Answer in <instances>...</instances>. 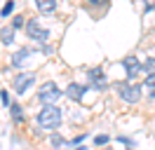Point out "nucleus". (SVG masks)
Returning a JSON list of instances; mask_svg holds the SVG:
<instances>
[{"instance_id":"1","label":"nucleus","mask_w":155,"mask_h":150,"mask_svg":"<svg viewBox=\"0 0 155 150\" xmlns=\"http://www.w3.org/2000/svg\"><path fill=\"white\" fill-rule=\"evenodd\" d=\"M61 108L59 106H42L40 108V112H38V124H40V129H47V131H52V129H57L59 124H61Z\"/></svg>"},{"instance_id":"2","label":"nucleus","mask_w":155,"mask_h":150,"mask_svg":"<svg viewBox=\"0 0 155 150\" xmlns=\"http://www.w3.org/2000/svg\"><path fill=\"white\" fill-rule=\"evenodd\" d=\"M115 92H117V96L122 99L125 103H139L141 101V87L136 82H117L115 84Z\"/></svg>"},{"instance_id":"3","label":"nucleus","mask_w":155,"mask_h":150,"mask_svg":"<svg viewBox=\"0 0 155 150\" xmlns=\"http://www.w3.org/2000/svg\"><path fill=\"white\" fill-rule=\"evenodd\" d=\"M61 89H59L57 82H52V80H47V82H42L38 87V101L42 103V106H52L54 101H59V96H61Z\"/></svg>"},{"instance_id":"4","label":"nucleus","mask_w":155,"mask_h":150,"mask_svg":"<svg viewBox=\"0 0 155 150\" xmlns=\"http://www.w3.org/2000/svg\"><path fill=\"white\" fill-rule=\"evenodd\" d=\"M122 66H125V75H127V82H134L139 75L143 73V64L136 59V56H127L125 61H122Z\"/></svg>"},{"instance_id":"5","label":"nucleus","mask_w":155,"mask_h":150,"mask_svg":"<svg viewBox=\"0 0 155 150\" xmlns=\"http://www.w3.org/2000/svg\"><path fill=\"white\" fill-rule=\"evenodd\" d=\"M26 33H28L31 40H35V42H45L49 38V31H45V28L40 26L38 19H31L28 24H26Z\"/></svg>"},{"instance_id":"6","label":"nucleus","mask_w":155,"mask_h":150,"mask_svg":"<svg viewBox=\"0 0 155 150\" xmlns=\"http://www.w3.org/2000/svg\"><path fill=\"white\" fill-rule=\"evenodd\" d=\"M35 82V73H19L17 77H14V82H12V87H14V92L19 94H24L26 89H28L31 84Z\"/></svg>"},{"instance_id":"7","label":"nucleus","mask_w":155,"mask_h":150,"mask_svg":"<svg viewBox=\"0 0 155 150\" xmlns=\"http://www.w3.org/2000/svg\"><path fill=\"white\" fill-rule=\"evenodd\" d=\"M82 94H85V84H78V82H71L66 87V96L71 101H82Z\"/></svg>"},{"instance_id":"8","label":"nucleus","mask_w":155,"mask_h":150,"mask_svg":"<svg viewBox=\"0 0 155 150\" xmlns=\"http://www.w3.org/2000/svg\"><path fill=\"white\" fill-rule=\"evenodd\" d=\"M141 92H143L146 96H148V99H155V73L146 75L143 84H141Z\"/></svg>"},{"instance_id":"9","label":"nucleus","mask_w":155,"mask_h":150,"mask_svg":"<svg viewBox=\"0 0 155 150\" xmlns=\"http://www.w3.org/2000/svg\"><path fill=\"white\" fill-rule=\"evenodd\" d=\"M35 7L42 12V14H52L57 9V0H35Z\"/></svg>"},{"instance_id":"10","label":"nucleus","mask_w":155,"mask_h":150,"mask_svg":"<svg viewBox=\"0 0 155 150\" xmlns=\"http://www.w3.org/2000/svg\"><path fill=\"white\" fill-rule=\"evenodd\" d=\"M0 42H2V45H12V42H14V28L12 26L0 28Z\"/></svg>"},{"instance_id":"11","label":"nucleus","mask_w":155,"mask_h":150,"mask_svg":"<svg viewBox=\"0 0 155 150\" xmlns=\"http://www.w3.org/2000/svg\"><path fill=\"white\" fill-rule=\"evenodd\" d=\"M89 80H92V82H97L99 87H104V84H106V75H104L101 68H92V70H89Z\"/></svg>"},{"instance_id":"12","label":"nucleus","mask_w":155,"mask_h":150,"mask_svg":"<svg viewBox=\"0 0 155 150\" xmlns=\"http://www.w3.org/2000/svg\"><path fill=\"white\" fill-rule=\"evenodd\" d=\"M28 54H31V52L26 49V47H24V49H19V52H14V54H12V66H17V68H19V66L28 59Z\"/></svg>"},{"instance_id":"13","label":"nucleus","mask_w":155,"mask_h":150,"mask_svg":"<svg viewBox=\"0 0 155 150\" xmlns=\"http://www.w3.org/2000/svg\"><path fill=\"white\" fill-rule=\"evenodd\" d=\"M10 112H12V122H24V110H21L19 103H10Z\"/></svg>"},{"instance_id":"14","label":"nucleus","mask_w":155,"mask_h":150,"mask_svg":"<svg viewBox=\"0 0 155 150\" xmlns=\"http://www.w3.org/2000/svg\"><path fill=\"white\" fill-rule=\"evenodd\" d=\"M12 12H14V0H7V2L2 5V9H0V17H2V19H7Z\"/></svg>"},{"instance_id":"15","label":"nucleus","mask_w":155,"mask_h":150,"mask_svg":"<svg viewBox=\"0 0 155 150\" xmlns=\"http://www.w3.org/2000/svg\"><path fill=\"white\" fill-rule=\"evenodd\" d=\"M24 26H26V21H24V17H21V14L12 17V28H14V31H19V28H24Z\"/></svg>"},{"instance_id":"16","label":"nucleus","mask_w":155,"mask_h":150,"mask_svg":"<svg viewBox=\"0 0 155 150\" xmlns=\"http://www.w3.org/2000/svg\"><path fill=\"white\" fill-rule=\"evenodd\" d=\"M143 70H146V75L155 73V56H148V61L143 64Z\"/></svg>"},{"instance_id":"17","label":"nucleus","mask_w":155,"mask_h":150,"mask_svg":"<svg viewBox=\"0 0 155 150\" xmlns=\"http://www.w3.org/2000/svg\"><path fill=\"white\" fill-rule=\"evenodd\" d=\"M108 141H110V139H108L106 134H99V136H94V145H106Z\"/></svg>"},{"instance_id":"18","label":"nucleus","mask_w":155,"mask_h":150,"mask_svg":"<svg viewBox=\"0 0 155 150\" xmlns=\"http://www.w3.org/2000/svg\"><path fill=\"white\" fill-rule=\"evenodd\" d=\"M0 103H2V106H10V94L5 92V89L0 92Z\"/></svg>"},{"instance_id":"19","label":"nucleus","mask_w":155,"mask_h":150,"mask_svg":"<svg viewBox=\"0 0 155 150\" xmlns=\"http://www.w3.org/2000/svg\"><path fill=\"white\" fill-rule=\"evenodd\" d=\"M52 145H54V148H59V145H64V139H61V136H57V134H54V136H52Z\"/></svg>"},{"instance_id":"20","label":"nucleus","mask_w":155,"mask_h":150,"mask_svg":"<svg viewBox=\"0 0 155 150\" xmlns=\"http://www.w3.org/2000/svg\"><path fill=\"white\" fill-rule=\"evenodd\" d=\"M146 2V12H150V9H155V0H143Z\"/></svg>"},{"instance_id":"21","label":"nucleus","mask_w":155,"mask_h":150,"mask_svg":"<svg viewBox=\"0 0 155 150\" xmlns=\"http://www.w3.org/2000/svg\"><path fill=\"white\" fill-rule=\"evenodd\" d=\"M87 2H89V5H106L108 0H87Z\"/></svg>"},{"instance_id":"22","label":"nucleus","mask_w":155,"mask_h":150,"mask_svg":"<svg viewBox=\"0 0 155 150\" xmlns=\"http://www.w3.org/2000/svg\"><path fill=\"white\" fill-rule=\"evenodd\" d=\"M78 150H85V148H78Z\"/></svg>"},{"instance_id":"23","label":"nucleus","mask_w":155,"mask_h":150,"mask_svg":"<svg viewBox=\"0 0 155 150\" xmlns=\"http://www.w3.org/2000/svg\"><path fill=\"white\" fill-rule=\"evenodd\" d=\"M106 150H113V148H106Z\"/></svg>"}]
</instances>
